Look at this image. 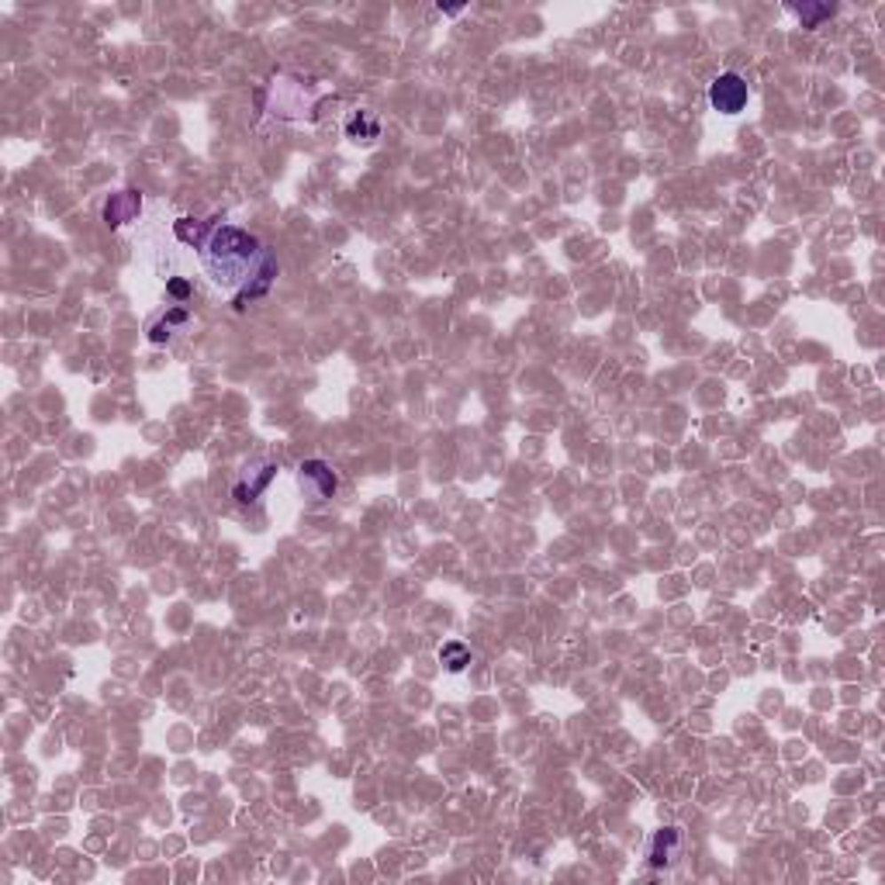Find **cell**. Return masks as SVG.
<instances>
[{"mask_svg":"<svg viewBox=\"0 0 885 885\" xmlns=\"http://www.w3.org/2000/svg\"><path fill=\"white\" fill-rule=\"evenodd\" d=\"M177 325H187V312H184V308H173V312H170L166 318H159L156 325L149 329V339H153V343H163V339H170Z\"/></svg>","mask_w":885,"mask_h":885,"instance_id":"cell-11","label":"cell"},{"mask_svg":"<svg viewBox=\"0 0 885 885\" xmlns=\"http://www.w3.org/2000/svg\"><path fill=\"white\" fill-rule=\"evenodd\" d=\"M440 664L450 671V674H460V671H467V664H471V647L467 643H460V640H450V643H442L440 647Z\"/></svg>","mask_w":885,"mask_h":885,"instance_id":"cell-8","label":"cell"},{"mask_svg":"<svg viewBox=\"0 0 885 885\" xmlns=\"http://www.w3.org/2000/svg\"><path fill=\"white\" fill-rule=\"evenodd\" d=\"M678 851H682V830H678V826H664V830H658V833L650 837V851H647L650 868H667V865L678 857Z\"/></svg>","mask_w":885,"mask_h":885,"instance_id":"cell-5","label":"cell"},{"mask_svg":"<svg viewBox=\"0 0 885 885\" xmlns=\"http://www.w3.org/2000/svg\"><path fill=\"white\" fill-rule=\"evenodd\" d=\"M267 253L259 250L256 235L235 228V225H219L204 243H201V267L211 277V284L221 291H235L239 284L250 287L256 281L259 267Z\"/></svg>","mask_w":885,"mask_h":885,"instance_id":"cell-1","label":"cell"},{"mask_svg":"<svg viewBox=\"0 0 885 885\" xmlns=\"http://www.w3.org/2000/svg\"><path fill=\"white\" fill-rule=\"evenodd\" d=\"M166 291H170V294H173L177 301H184V298L190 294V284H187V281H180V277H173V281L166 284Z\"/></svg>","mask_w":885,"mask_h":885,"instance_id":"cell-12","label":"cell"},{"mask_svg":"<svg viewBox=\"0 0 885 885\" xmlns=\"http://www.w3.org/2000/svg\"><path fill=\"white\" fill-rule=\"evenodd\" d=\"M298 484H301V491H305L308 498L325 502V498H332V495H336L339 477L332 474V467H329L325 460H305V464L298 467Z\"/></svg>","mask_w":885,"mask_h":885,"instance_id":"cell-3","label":"cell"},{"mask_svg":"<svg viewBox=\"0 0 885 885\" xmlns=\"http://www.w3.org/2000/svg\"><path fill=\"white\" fill-rule=\"evenodd\" d=\"M139 211H142L139 190H118V194H111L108 204H104V221H108L111 228H122V225L135 219Z\"/></svg>","mask_w":885,"mask_h":885,"instance_id":"cell-4","label":"cell"},{"mask_svg":"<svg viewBox=\"0 0 885 885\" xmlns=\"http://www.w3.org/2000/svg\"><path fill=\"white\" fill-rule=\"evenodd\" d=\"M442 14H460V4H446V7H440Z\"/></svg>","mask_w":885,"mask_h":885,"instance_id":"cell-13","label":"cell"},{"mask_svg":"<svg viewBox=\"0 0 885 885\" xmlns=\"http://www.w3.org/2000/svg\"><path fill=\"white\" fill-rule=\"evenodd\" d=\"M274 277H277V263H274V256H267V259H263V267H259V274H256V281L246 287L243 294H239V308H243V305H246L250 298H259V294H263V291L270 287V281H274Z\"/></svg>","mask_w":885,"mask_h":885,"instance_id":"cell-9","label":"cell"},{"mask_svg":"<svg viewBox=\"0 0 885 885\" xmlns=\"http://www.w3.org/2000/svg\"><path fill=\"white\" fill-rule=\"evenodd\" d=\"M274 477H277V464H259L256 471H250V474L235 484V498H239L243 506H250V502H256V498L270 488Z\"/></svg>","mask_w":885,"mask_h":885,"instance_id":"cell-6","label":"cell"},{"mask_svg":"<svg viewBox=\"0 0 885 885\" xmlns=\"http://www.w3.org/2000/svg\"><path fill=\"white\" fill-rule=\"evenodd\" d=\"M747 80L740 76V73H720L713 84H709V104H713V111H720V115H740L744 108H747Z\"/></svg>","mask_w":885,"mask_h":885,"instance_id":"cell-2","label":"cell"},{"mask_svg":"<svg viewBox=\"0 0 885 885\" xmlns=\"http://www.w3.org/2000/svg\"><path fill=\"white\" fill-rule=\"evenodd\" d=\"M795 14L802 18V28H817L820 21L837 14V4H802V7H795Z\"/></svg>","mask_w":885,"mask_h":885,"instance_id":"cell-10","label":"cell"},{"mask_svg":"<svg viewBox=\"0 0 885 885\" xmlns=\"http://www.w3.org/2000/svg\"><path fill=\"white\" fill-rule=\"evenodd\" d=\"M347 139H353L356 146H374V142L380 139L378 115H374V111H356V115H349Z\"/></svg>","mask_w":885,"mask_h":885,"instance_id":"cell-7","label":"cell"}]
</instances>
